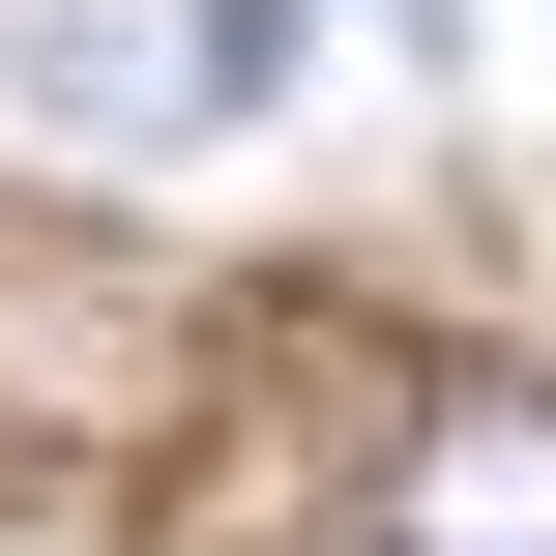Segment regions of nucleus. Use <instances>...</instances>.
I'll return each mask as SVG.
<instances>
[{"label": "nucleus", "mask_w": 556, "mask_h": 556, "mask_svg": "<svg viewBox=\"0 0 556 556\" xmlns=\"http://www.w3.org/2000/svg\"><path fill=\"white\" fill-rule=\"evenodd\" d=\"M352 556H556V352H440L352 469Z\"/></svg>", "instance_id": "obj_1"}, {"label": "nucleus", "mask_w": 556, "mask_h": 556, "mask_svg": "<svg viewBox=\"0 0 556 556\" xmlns=\"http://www.w3.org/2000/svg\"><path fill=\"white\" fill-rule=\"evenodd\" d=\"M0 117L29 147H205L264 88H235V0H0Z\"/></svg>", "instance_id": "obj_2"}, {"label": "nucleus", "mask_w": 556, "mask_h": 556, "mask_svg": "<svg viewBox=\"0 0 556 556\" xmlns=\"http://www.w3.org/2000/svg\"><path fill=\"white\" fill-rule=\"evenodd\" d=\"M323 59H440V0H235V88H323Z\"/></svg>", "instance_id": "obj_3"}]
</instances>
